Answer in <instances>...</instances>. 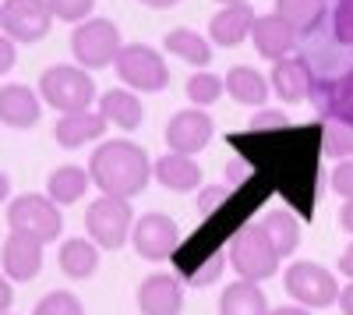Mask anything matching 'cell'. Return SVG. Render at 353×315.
Segmentation results:
<instances>
[{
	"instance_id": "obj_13",
	"label": "cell",
	"mask_w": 353,
	"mask_h": 315,
	"mask_svg": "<svg viewBox=\"0 0 353 315\" xmlns=\"http://www.w3.org/2000/svg\"><path fill=\"white\" fill-rule=\"evenodd\" d=\"M307 103H314L321 121H339V124L353 128V68L343 71V78L318 75V85Z\"/></svg>"
},
{
	"instance_id": "obj_29",
	"label": "cell",
	"mask_w": 353,
	"mask_h": 315,
	"mask_svg": "<svg viewBox=\"0 0 353 315\" xmlns=\"http://www.w3.org/2000/svg\"><path fill=\"white\" fill-rule=\"evenodd\" d=\"M184 93H188V99H191L194 106L209 110L212 103H219V99H223V93H226V82H223L219 75H212L209 68H205V71H198V75H191V78H188Z\"/></svg>"
},
{
	"instance_id": "obj_43",
	"label": "cell",
	"mask_w": 353,
	"mask_h": 315,
	"mask_svg": "<svg viewBox=\"0 0 353 315\" xmlns=\"http://www.w3.org/2000/svg\"><path fill=\"white\" fill-rule=\"evenodd\" d=\"M272 315H314V312L304 305H279V308H272Z\"/></svg>"
},
{
	"instance_id": "obj_49",
	"label": "cell",
	"mask_w": 353,
	"mask_h": 315,
	"mask_svg": "<svg viewBox=\"0 0 353 315\" xmlns=\"http://www.w3.org/2000/svg\"><path fill=\"white\" fill-rule=\"evenodd\" d=\"M332 4H336V0H332Z\"/></svg>"
},
{
	"instance_id": "obj_12",
	"label": "cell",
	"mask_w": 353,
	"mask_h": 315,
	"mask_svg": "<svg viewBox=\"0 0 353 315\" xmlns=\"http://www.w3.org/2000/svg\"><path fill=\"white\" fill-rule=\"evenodd\" d=\"M43 96L39 89L25 82H8L0 85V124L11 128V131H28L36 128L39 117H43Z\"/></svg>"
},
{
	"instance_id": "obj_37",
	"label": "cell",
	"mask_w": 353,
	"mask_h": 315,
	"mask_svg": "<svg viewBox=\"0 0 353 315\" xmlns=\"http://www.w3.org/2000/svg\"><path fill=\"white\" fill-rule=\"evenodd\" d=\"M329 184L339 198H353V160H343L332 166V174H329Z\"/></svg>"
},
{
	"instance_id": "obj_44",
	"label": "cell",
	"mask_w": 353,
	"mask_h": 315,
	"mask_svg": "<svg viewBox=\"0 0 353 315\" xmlns=\"http://www.w3.org/2000/svg\"><path fill=\"white\" fill-rule=\"evenodd\" d=\"M138 4L152 8V11H166V8H176V4H181V0H138Z\"/></svg>"
},
{
	"instance_id": "obj_20",
	"label": "cell",
	"mask_w": 353,
	"mask_h": 315,
	"mask_svg": "<svg viewBox=\"0 0 353 315\" xmlns=\"http://www.w3.org/2000/svg\"><path fill=\"white\" fill-rule=\"evenodd\" d=\"M96 110L103 113V121L110 128H117V131H138L141 121H145V106H141L138 93L134 89H121V85H117V89H106L99 96Z\"/></svg>"
},
{
	"instance_id": "obj_31",
	"label": "cell",
	"mask_w": 353,
	"mask_h": 315,
	"mask_svg": "<svg viewBox=\"0 0 353 315\" xmlns=\"http://www.w3.org/2000/svg\"><path fill=\"white\" fill-rule=\"evenodd\" d=\"M32 315H85V305L71 291H50L36 301Z\"/></svg>"
},
{
	"instance_id": "obj_1",
	"label": "cell",
	"mask_w": 353,
	"mask_h": 315,
	"mask_svg": "<svg viewBox=\"0 0 353 315\" xmlns=\"http://www.w3.org/2000/svg\"><path fill=\"white\" fill-rule=\"evenodd\" d=\"M88 178L99 195L138 198L152 181V160L131 138H103L88 160Z\"/></svg>"
},
{
	"instance_id": "obj_48",
	"label": "cell",
	"mask_w": 353,
	"mask_h": 315,
	"mask_svg": "<svg viewBox=\"0 0 353 315\" xmlns=\"http://www.w3.org/2000/svg\"><path fill=\"white\" fill-rule=\"evenodd\" d=\"M0 8H4V0H0Z\"/></svg>"
},
{
	"instance_id": "obj_8",
	"label": "cell",
	"mask_w": 353,
	"mask_h": 315,
	"mask_svg": "<svg viewBox=\"0 0 353 315\" xmlns=\"http://www.w3.org/2000/svg\"><path fill=\"white\" fill-rule=\"evenodd\" d=\"M113 68H117V78L124 82V89H134V93H163L170 85L166 57L145 43H124Z\"/></svg>"
},
{
	"instance_id": "obj_39",
	"label": "cell",
	"mask_w": 353,
	"mask_h": 315,
	"mask_svg": "<svg viewBox=\"0 0 353 315\" xmlns=\"http://www.w3.org/2000/svg\"><path fill=\"white\" fill-rule=\"evenodd\" d=\"M11 305H14V287H11V280L0 273V315L11 312Z\"/></svg>"
},
{
	"instance_id": "obj_5",
	"label": "cell",
	"mask_w": 353,
	"mask_h": 315,
	"mask_svg": "<svg viewBox=\"0 0 353 315\" xmlns=\"http://www.w3.org/2000/svg\"><path fill=\"white\" fill-rule=\"evenodd\" d=\"M124 50L121 39V28L110 18H85L74 25L71 32V53H74V64H81L85 71H103L113 68L117 57Z\"/></svg>"
},
{
	"instance_id": "obj_9",
	"label": "cell",
	"mask_w": 353,
	"mask_h": 315,
	"mask_svg": "<svg viewBox=\"0 0 353 315\" xmlns=\"http://www.w3.org/2000/svg\"><path fill=\"white\" fill-rule=\"evenodd\" d=\"M53 11L46 0H4L0 8V32L14 43H39L53 28Z\"/></svg>"
},
{
	"instance_id": "obj_34",
	"label": "cell",
	"mask_w": 353,
	"mask_h": 315,
	"mask_svg": "<svg viewBox=\"0 0 353 315\" xmlns=\"http://www.w3.org/2000/svg\"><path fill=\"white\" fill-rule=\"evenodd\" d=\"M332 36L339 46H353V0H336L332 4Z\"/></svg>"
},
{
	"instance_id": "obj_24",
	"label": "cell",
	"mask_w": 353,
	"mask_h": 315,
	"mask_svg": "<svg viewBox=\"0 0 353 315\" xmlns=\"http://www.w3.org/2000/svg\"><path fill=\"white\" fill-rule=\"evenodd\" d=\"M92 188V178H88V166H74V163H64L57 166L53 174L46 178V195L53 198L57 206H74L85 198V191Z\"/></svg>"
},
{
	"instance_id": "obj_6",
	"label": "cell",
	"mask_w": 353,
	"mask_h": 315,
	"mask_svg": "<svg viewBox=\"0 0 353 315\" xmlns=\"http://www.w3.org/2000/svg\"><path fill=\"white\" fill-rule=\"evenodd\" d=\"M85 231L99 248L106 251H121L131 241L134 231V209L131 198H117V195H99L88 202L85 209Z\"/></svg>"
},
{
	"instance_id": "obj_16",
	"label": "cell",
	"mask_w": 353,
	"mask_h": 315,
	"mask_svg": "<svg viewBox=\"0 0 353 315\" xmlns=\"http://www.w3.org/2000/svg\"><path fill=\"white\" fill-rule=\"evenodd\" d=\"M43 245L21 234H8L4 248H0V273H4L11 283H28L43 273Z\"/></svg>"
},
{
	"instance_id": "obj_33",
	"label": "cell",
	"mask_w": 353,
	"mask_h": 315,
	"mask_svg": "<svg viewBox=\"0 0 353 315\" xmlns=\"http://www.w3.org/2000/svg\"><path fill=\"white\" fill-rule=\"evenodd\" d=\"M226 251H216L209 262H201L194 273H188L184 276V283L188 287H212V283H219V276H223V269H226Z\"/></svg>"
},
{
	"instance_id": "obj_3",
	"label": "cell",
	"mask_w": 353,
	"mask_h": 315,
	"mask_svg": "<svg viewBox=\"0 0 353 315\" xmlns=\"http://www.w3.org/2000/svg\"><path fill=\"white\" fill-rule=\"evenodd\" d=\"M39 96L57 113L92 110L96 103V78L81 64H53L39 75Z\"/></svg>"
},
{
	"instance_id": "obj_25",
	"label": "cell",
	"mask_w": 353,
	"mask_h": 315,
	"mask_svg": "<svg viewBox=\"0 0 353 315\" xmlns=\"http://www.w3.org/2000/svg\"><path fill=\"white\" fill-rule=\"evenodd\" d=\"M219 315H272V308H269L261 283L233 280L219 298Z\"/></svg>"
},
{
	"instance_id": "obj_42",
	"label": "cell",
	"mask_w": 353,
	"mask_h": 315,
	"mask_svg": "<svg viewBox=\"0 0 353 315\" xmlns=\"http://www.w3.org/2000/svg\"><path fill=\"white\" fill-rule=\"evenodd\" d=\"M339 273H346L353 280V245H346V251L339 255Z\"/></svg>"
},
{
	"instance_id": "obj_27",
	"label": "cell",
	"mask_w": 353,
	"mask_h": 315,
	"mask_svg": "<svg viewBox=\"0 0 353 315\" xmlns=\"http://www.w3.org/2000/svg\"><path fill=\"white\" fill-rule=\"evenodd\" d=\"M258 227H261V234L272 241V248L279 251V259H290V255L301 248V220L293 213L272 209V213H265L258 220Z\"/></svg>"
},
{
	"instance_id": "obj_14",
	"label": "cell",
	"mask_w": 353,
	"mask_h": 315,
	"mask_svg": "<svg viewBox=\"0 0 353 315\" xmlns=\"http://www.w3.org/2000/svg\"><path fill=\"white\" fill-rule=\"evenodd\" d=\"M141 315H184V280L173 273H149L138 283Z\"/></svg>"
},
{
	"instance_id": "obj_36",
	"label": "cell",
	"mask_w": 353,
	"mask_h": 315,
	"mask_svg": "<svg viewBox=\"0 0 353 315\" xmlns=\"http://www.w3.org/2000/svg\"><path fill=\"white\" fill-rule=\"evenodd\" d=\"M230 198V188L226 184H205L201 191H198V213H205V216H212L223 202Z\"/></svg>"
},
{
	"instance_id": "obj_11",
	"label": "cell",
	"mask_w": 353,
	"mask_h": 315,
	"mask_svg": "<svg viewBox=\"0 0 353 315\" xmlns=\"http://www.w3.org/2000/svg\"><path fill=\"white\" fill-rule=\"evenodd\" d=\"M212 117H209V110H201V106H188V110H176L173 117L166 121V146L170 153H181V156H194L201 153L205 146L212 142Z\"/></svg>"
},
{
	"instance_id": "obj_17",
	"label": "cell",
	"mask_w": 353,
	"mask_h": 315,
	"mask_svg": "<svg viewBox=\"0 0 353 315\" xmlns=\"http://www.w3.org/2000/svg\"><path fill=\"white\" fill-rule=\"evenodd\" d=\"M106 121L99 110H78V113H61L53 124V142L61 149H81L92 146V142H103L106 135Z\"/></svg>"
},
{
	"instance_id": "obj_19",
	"label": "cell",
	"mask_w": 353,
	"mask_h": 315,
	"mask_svg": "<svg viewBox=\"0 0 353 315\" xmlns=\"http://www.w3.org/2000/svg\"><path fill=\"white\" fill-rule=\"evenodd\" d=\"M251 43L261 53V61L276 64V61H283V57L293 53V46H297V32H293L279 15H258L254 28H251Z\"/></svg>"
},
{
	"instance_id": "obj_28",
	"label": "cell",
	"mask_w": 353,
	"mask_h": 315,
	"mask_svg": "<svg viewBox=\"0 0 353 315\" xmlns=\"http://www.w3.org/2000/svg\"><path fill=\"white\" fill-rule=\"evenodd\" d=\"M325 11H329V0H276V15L297 36L318 32V25L325 21Z\"/></svg>"
},
{
	"instance_id": "obj_41",
	"label": "cell",
	"mask_w": 353,
	"mask_h": 315,
	"mask_svg": "<svg viewBox=\"0 0 353 315\" xmlns=\"http://www.w3.org/2000/svg\"><path fill=\"white\" fill-rule=\"evenodd\" d=\"M336 305H339V312H343V315H353V280L339 291V301H336Z\"/></svg>"
},
{
	"instance_id": "obj_2",
	"label": "cell",
	"mask_w": 353,
	"mask_h": 315,
	"mask_svg": "<svg viewBox=\"0 0 353 315\" xmlns=\"http://www.w3.org/2000/svg\"><path fill=\"white\" fill-rule=\"evenodd\" d=\"M61 231H64V213L46 191L43 195L25 191L8 202V234H21L39 245H50L61 238Z\"/></svg>"
},
{
	"instance_id": "obj_22",
	"label": "cell",
	"mask_w": 353,
	"mask_h": 315,
	"mask_svg": "<svg viewBox=\"0 0 353 315\" xmlns=\"http://www.w3.org/2000/svg\"><path fill=\"white\" fill-rule=\"evenodd\" d=\"M152 178L173 191V195H184V191H194L201 188V166L191 160V156H181V153H166L152 163Z\"/></svg>"
},
{
	"instance_id": "obj_46",
	"label": "cell",
	"mask_w": 353,
	"mask_h": 315,
	"mask_svg": "<svg viewBox=\"0 0 353 315\" xmlns=\"http://www.w3.org/2000/svg\"><path fill=\"white\" fill-rule=\"evenodd\" d=\"M219 4L226 8V4H248V0H219Z\"/></svg>"
},
{
	"instance_id": "obj_30",
	"label": "cell",
	"mask_w": 353,
	"mask_h": 315,
	"mask_svg": "<svg viewBox=\"0 0 353 315\" xmlns=\"http://www.w3.org/2000/svg\"><path fill=\"white\" fill-rule=\"evenodd\" d=\"M321 153L329 160H353V128L339 124V121H325L321 128Z\"/></svg>"
},
{
	"instance_id": "obj_26",
	"label": "cell",
	"mask_w": 353,
	"mask_h": 315,
	"mask_svg": "<svg viewBox=\"0 0 353 315\" xmlns=\"http://www.w3.org/2000/svg\"><path fill=\"white\" fill-rule=\"evenodd\" d=\"M166 53H173L176 61H184L198 71H205L212 64V43L205 39L201 32H194V28H170L166 39H163Z\"/></svg>"
},
{
	"instance_id": "obj_47",
	"label": "cell",
	"mask_w": 353,
	"mask_h": 315,
	"mask_svg": "<svg viewBox=\"0 0 353 315\" xmlns=\"http://www.w3.org/2000/svg\"><path fill=\"white\" fill-rule=\"evenodd\" d=\"M4 315H14V312H4Z\"/></svg>"
},
{
	"instance_id": "obj_10",
	"label": "cell",
	"mask_w": 353,
	"mask_h": 315,
	"mask_svg": "<svg viewBox=\"0 0 353 315\" xmlns=\"http://www.w3.org/2000/svg\"><path fill=\"white\" fill-rule=\"evenodd\" d=\"M131 245L145 262H166L181 248V227L173 223V216L166 213H145L134 220L131 231Z\"/></svg>"
},
{
	"instance_id": "obj_4",
	"label": "cell",
	"mask_w": 353,
	"mask_h": 315,
	"mask_svg": "<svg viewBox=\"0 0 353 315\" xmlns=\"http://www.w3.org/2000/svg\"><path fill=\"white\" fill-rule=\"evenodd\" d=\"M226 259L233 262L237 280H251V283H265L279 273V251L272 248V241L261 234L258 223H244L237 234L230 238Z\"/></svg>"
},
{
	"instance_id": "obj_38",
	"label": "cell",
	"mask_w": 353,
	"mask_h": 315,
	"mask_svg": "<svg viewBox=\"0 0 353 315\" xmlns=\"http://www.w3.org/2000/svg\"><path fill=\"white\" fill-rule=\"evenodd\" d=\"M14 64H18V43L0 32V75H8Z\"/></svg>"
},
{
	"instance_id": "obj_21",
	"label": "cell",
	"mask_w": 353,
	"mask_h": 315,
	"mask_svg": "<svg viewBox=\"0 0 353 315\" xmlns=\"http://www.w3.org/2000/svg\"><path fill=\"white\" fill-rule=\"evenodd\" d=\"M223 82H226V93H230L233 103L254 106V110H261L265 103H269L272 85H269V78H265L261 71H254L251 64H233Z\"/></svg>"
},
{
	"instance_id": "obj_15",
	"label": "cell",
	"mask_w": 353,
	"mask_h": 315,
	"mask_svg": "<svg viewBox=\"0 0 353 315\" xmlns=\"http://www.w3.org/2000/svg\"><path fill=\"white\" fill-rule=\"evenodd\" d=\"M269 85L272 93L283 99V103H307L314 85H318V75L314 68L304 61V57H283V61L272 64V75H269Z\"/></svg>"
},
{
	"instance_id": "obj_7",
	"label": "cell",
	"mask_w": 353,
	"mask_h": 315,
	"mask_svg": "<svg viewBox=\"0 0 353 315\" xmlns=\"http://www.w3.org/2000/svg\"><path fill=\"white\" fill-rule=\"evenodd\" d=\"M283 287H286V294L297 301V305H304V308H311V312H321V308H332L336 301H339V280H336V273H329L325 266H318V262H311V259H297V262H290L286 266V273H283Z\"/></svg>"
},
{
	"instance_id": "obj_23",
	"label": "cell",
	"mask_w": 353,
	"mask_h": 315,
	"mask_svg": "<svg viewBox=\"0 0 353 315\" xmlns=\"http://www.w3.org/2000/svg\"><path fill=\"white\" fill-rule=\"evenodd\" d=\"M57 266L71 280H88L99 269V245L92 238H68L57 251Z\"/></svg>"
},
{
	"instance_id": "obj_35",
	"label": "cell",
	"mask_w": 353,
	"mask_h": 315,
	"mask_svg": "<svg viewBox=\"0 0 353 315\" xmlns=\"http://www.w3.org/2000/svg\"><path fill=\"white\" fill-rule=\"evenodd\" d=\"M286 124H290V117L283 110H272V106H261V110H254V117H251V131H286Z\"/></svg>"
},
{
	"instance_id": "obj_40",
	"label": "cell",
	"mask_w": 353,
	"mask_h": 315,
	"mask_svg": "<svg viewBox=\"0 0 353 315\" xmlns=\"http://www.w3.org/2000/svg\"><path fill=\"white\" fill-rule=\"evenodd\" d=\"M339 227H343V231L346 234H353V198H343V206H339Z\"/></svg>"
},
{
	"instance_id": "obj_18",
	"label": "cell",
	"mask_w": 353,
	"mask_h": 315,
	"mask_svg": "<svg viewBox=\"0 0 353 315\" xmlns=\"http://www.w3.org/2000/svg\"><path fill=\"white\" fill-rule=\"evenodd\" d=\"M254 8L251 4H226L209 18V43L212 46H241L244 39H251V28H254Z\"/></svg>"
},
{
	"instance_id": "obj_32",
	"label": "cell",
	"mask_w": 353,
	"mask_h": 315,
	"mask_svg": "<svg viewBox=\"0 0 353 315\" xmlns=\"http://www.w3.org/2000/svg\"><path fill=\"white\" fill-rule=\"evenodd\" d=\"M46 4H50L57 21H68V25L92 18V11H96V0H46Z\"/></svg>"
},
{
	"instance_id": "obj_45",
	"label": "cell",
	"mask_w": 353,
	"mask_h": 315,
	"mask_svg": "<svg viewBox=\"0 0 353 315\" xmlns=\"http://www.w3.org/2000/svg\"><path fill=\"white\" fill-rule=\"evenodd\" d=\"M8 195H11V178L0 170V202H8Z\"/></svg>"
}]
</instances>
